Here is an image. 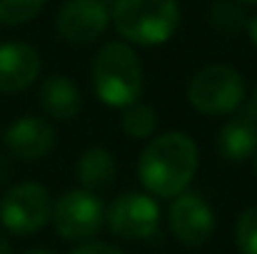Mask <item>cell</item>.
<instances>
[{
  "mask_svg": "<svg viewBox=\"0 0 257 254\" xmlns=\"http://www.w3.org/2000/svg\"><path fill=\"white\" fill-rule=\"evenodd\" d=\"M247 20L245 5L237 0H217L210 8V25L222 35H237L247 28Z\"/></svg>",
  "mask_w": 257,
  "mask_h": 254,
  "instance_id": "9a60e30c",
  "label": "cell"
},
{
  "mask_svg": "<svg viewBox=\"0 0 257 254\" xmlns=\"http://www.w3.org/2000/svg\"><path fill=\"white\" fill-rule=\"evenodd\" d=\"M105 224L120 239H150L160 229V207L150 194L125 192L105 209Z\"/></svg>",
  "mask_w": 257,
  "mask_h": 254,
  "instance_id": "8992f818",
  "label": "cell"
},
{
  "mask_svg": "<svg viewBox=\"0 0 257 254\" xmlns=\"http://www.w3.org/2000/svg\"><path fill=\"white\" fill-rule=\"evenodd\" d=\"M107 25L110 10L105 0H65L55 15V30L70 45L95 43Z\"/></svg>",
  "mask_w": 257,
  "mask_h": 254,
  "instance_id": "ba28073f",
  "label": "cell"
},
{
  "mask_svg": "<svg viewBox=\"0 0 257 254\" xmlns=\"http://www.w3.org/2000/svg\"><path fill=\"white\" fill-rule=\"evenodd\" d=\"M237 3H242V5H257V0H237Z\"/></svg>",
  "mask_w": 257,
  "mask_h": 254,
  "instance_id": "d4e9b609",
  "label": "cell"
},
{
  "mask_svg": "<svg viewBox=\"0 0 257 254\" xmlns=\"http://www.w3.org/2000/svg\"><path fill=\"white\" fill-rule=\"evenodd\" d=\"M92 90L110 107H130L143 95V65L127 43H105L92 60Z\"/></svg>",
  "mask_w": 257,
  "mask_h": 254,
  "instance_id": "7a4b0ae2",
  "label": "cell"
},
{
  "mask_svg": "<svg viewBox=\"0 0 257 254\" xmlns=\"http://www.w3.org/2000/svg\"><path fill=\"white\" fill-rule=\"evenodd\" d=\"M53 219V197L38 182L10 187L0 199V224L18 237L35 234Z\"/></svg>",
  "mask_w": 257,
  "mask_h": 254,
  "instance_id": "5b68a950",
  "label": "cell"
},
{
  "mask_svg": "<svg viewBox=\"0 0 257 254\" xmlns=\"http://www.w3.org/2000/svg\"><path fill=\"white\" fill-rule=\"evenodd\" d=\"M8 172H10V167H8V160H3V157H0V182L8 177Z\"/></svg>",
  "mask_w": 257,
  "mask_h": 254,
  "instance_id": "7402d4cb",
  "label": "cell"
},
{
  "mask_svg": "<svg viewBox=\"0 0 257 254\" xmlns=\"http://www.w3.org/2000/svg\"><path fill=\"white\" fill-rule=\"evenodd\" d=\"M217 152L227 162L250 160L257 152V117L250 107L222 125L217 135Z\"/></svg>",
  "mask_w": 257,
  "mask_h": 254,
  "instance_id": "7c38bea8",
  "label": "cell"
},
{
  "mask_svg": "<svg viewBox=\"0 0 257 254\" xmlns=\"http://www.w3.org/2000/svg\"><path fill=\"white\" fill-rule=\"evenodd\" d=\"M255 172H257V152H255Z\"/></svg>",
  "mask_w": 257,
  "mask_h": 254,
  "instance_id": "484cf974",
  "label": "cell"
},
{
  "mask_svg": "<svg viewBox=\"0 0 257 254\" xmlns=\"http://www.w3.org/2000/svg\"><path fill=\"white\" fill-rule=\"evenodd\" d=\"M197 162L200 157L192 137L185 132H165L143 150L138 174L150 194L160 199H175L190 187Z\"/></svg>",
  "mask_w": 257,
  "mask_h": 254,
  "instance_id": "6da1fadb",
  "label": "cell"
},
{
  "mask_svg": "<svg viewBox=\"0 0 257 254\" xmlns=\"http://www.w3.org/2000/svg\"><path fill=\"white\" fill-rule=\"evenodd\" d=\"M0 254H13V249H10V242L0 234Z\"/></svg>",
  "mask_w": 257,
  "mask_h": 254,
  "instance_id": "44dd1931",
  "label": "cell"
},
{
  "mask_svg": "<svg viewBox=\"0 0 257 254\" xmlns=\"http://www.w3.org/2000/svg\"><path fill=\"white\" fill-rule=\"evenodd\" d=\"M120 127L133 140H148L155 132V127H158V115H155V110L150 105L135 102V105H130V107L122 110Z\"/></svg>",
  "mask_w": 257,
  "mask_h": 254,
  "instance_id": "2e32d148",
  "label": "cell"
},
{
  "mask_svg": "<svg viewBox=\"0 0 257 254\" xmlns=\"http://www.w3.org/2000/svg\"><path fill=\"white\" fill-rule=\"evenodd\" d=\"M250 112L257 117V85H255V92H252V100H250Z\"/></svg>",
  "mask_w": 257,
  "mask_h": 254,
  "instance_id": "603a6c76",
  "label": "cell"
},
{
  "mask_svg": "<svg viewBox=\"0 0 257 254\" xmlns=\"http://www.w3.org/2000/svg\"><path fill=\"white\" fill-rule=\"evenodd\" d=\"M38 102L43 112L53 120H75L83 107V95L78 85L63 75H48L38 87Z\"/></svg>",
  "mask_w": 257,
  "mask_h": 254,
  "instance_id": "4fadbf2b",
  "label": "cell"
},
{
  "mask_svg": "<svg viewBox=\"0 0 257 254\" xmlns=\"http://www.w3.org/2000/svg\"><path fill=\"white\" fill-rule=\"evenodd\" d=\"M40 53L20 40L0 43V92L15 95L28 90L40 75Z\"/></svg>",
  "mask_w": 257,
  "mask_h": 254,
  "instance_id": "8fae6325",
  "label": "cell"
},
{
  "mask_svg": "<svg viewBox=\"0 0 257 254\" xmlns=\"http://www.w3.org/2000/svg\"><path fill=\"white\" fill-rule=\"evenodd\" d=\"M245 30H247V35H250V43L257 48V13L247 20V28H245Z\"/></svg>",
  "mask_w": 257,
  "mask_h": 254,
  "instance_id": "ffe728a7",
  "label": "cell"
},
{
  "mask_svg": "<svg viewBox=\"0 0 257 254\" xmlns=\"http://www.w3.org/2000/svg\"><path fill=\"white\" fill-rule=\"evenodd\" d=\"M53 222L63 239L90 242L105 224V207L92 192L70 189L53 204Z\"/></svg>",
  "mask_w": 257,
  "mask_h": 254,
  "instance_id": "52a82bcc",
  "label": "cell"
},
{
  "mask_svg": "<svg viewBox=\"0 0 257 254\" xmlns=\"http://www.w3.org/2000/svg\"><path fill=\"white\" fill-rule=\"evenodd\" d=\"M170 232L185 247L205 244L215 232V212L210 202L197 192H182L170 204Z\"/></svg>",
  "mask_w": 257,
  "mask_h": 254,
  "instance_id": "9c48e42d",
  "label": "cell"
},
{
  "mask_svg": "<svg viewBox=\"0 0 257 254\" xmlns=\"http://www.w3.org/2000/svg\"><path fill=\"white\" fill-rule=\"evenodd\" d=\"M245 95L247 87L242 75L230 65H205L187 85V102L207 117L235 112L242 105Z\"/></svg>",
  "mask_w": 257,
  "mask_h": 254,
  "instance_id": "277c9868",
  "label": "cell"
},
{
  "mask_svg": "<svg viewBox=\"0 0 257 254\" xmlns=\"http://www.w3.org/2000/svg\"><path fill=\"white\" fill-rule=\"evenodd\" d=\"M235 244L242 254H257V207H247L235 222Z\"/></svg>",
  "mask_w": 257,
  "mask_h": 254,
  "instance_id": "ac0fdd59",
  "label": "cell"
},
{
  "mask_svg": "<svg viewBox=\"0 0 257 254\" xmlns=\"http://www.w3.org/2000/svg\"><path fill=\"white\" fill-rule=\"evenodd\" d=\"M45 0H0V25H25L40 15Z\"/></svg>",
  "mask_w": 257,
  "mask_h": 254,
  "instance_id": "e0dca14e",
  "label": "cell"
},
{
  "mask_svg": "<svg viewBox=\"0 0 257 254\" xmlns=\"http://www.w3.org/2000/svg\"><path fill=\"white\" fill-rule=\"evenodd\" d=\"M5 150L15 160L35 162L53 152L55 147V127L45 117H20L3 135Z\"/></svg>",
  "mask_w": 257,
  "mask_h": 254,
  "instance_id": "30bf717a",
  "label": "cell"
},
{
  "mask_svg": "<svg viewBox=\"0 0 257 254\" xmlns=\"http://www.w3.org/2000/svg\"><path fill=\"white\" fill-rule=\"evenodd\" d=\"M75 169H78V179H80L83 189L95 194L112 184L117 165H115V157L105 147H90L80 155Z\"/></svg>",
  "mask_w": 257,
  "mask_h": 254,
  "instance_id": "5bb4252c",
  "label": "cell"
},
{
  "mask_svg": "<svg viewBox=\"0 0 257 254\" xmlns=\"http://www.w3.org/2000/svg\"><path fill=\"white\" fill-rule=\"evenodd\" d=\"M23 254H53L50 249H43V247H35V249H28V252H23Z\"/></svg>",
  "mask_w": 257,
  "mask_h": 254,
  "instance_id": "cb8c5ba5",
  "label": "cell"
},
{
  "mask_svg": "<svg viewBox=\"0 0 257 254\" xmlns=\"http://www.w3.org/2000/svg\"><path fill=\"white\" fill-rule=\"evenodd\" d=\"M115 30L140 48L168 43L180 25L177 0H115L110 8Z\"/></svg>",
  "mask_w": 257,
  "mask_h": 254,
  "instance_id": "3957f363",
  "label": "cell"
},
{
  "mask_svg": "<svg viewBox=\"0 0 257 254\" xmlns=\"http://www.w3.org/2000/svg\"><path fill=\"white\" fill-rule=\"evenodd\" d=\"M70 254H122L117 247L107 244V242H83L80 247H75Z\"/></svg>",
  "mask_w": 257,
  "mask_h": 254,
  "instance_id": "d6986e66",
  "label": "cell"
}]
</instances>
